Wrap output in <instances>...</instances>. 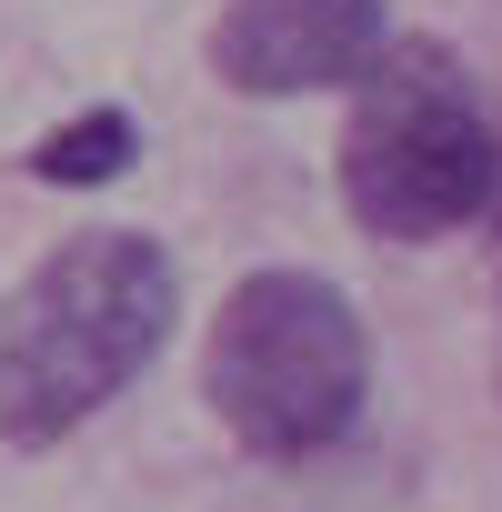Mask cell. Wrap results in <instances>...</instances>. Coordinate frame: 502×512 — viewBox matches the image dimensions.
Listing matches in <instances>:
<instances>
[{
  "label": "cell",
  "instance_id": "8992f818",
  "mask_svg": "<svg viewBox=\"0 0 502 512\" xmlns=\"http://www.w3.org/2000/svg\"><path fill=\"white\" fill-rule=\"evenodd\" d=\"M482 221H492V231H502V171H492V211H482Z\"/></svg>",
  "mask_w": 502,
  "mask_h": 512
},
{
  "label": "cell",
  "instance_id": "5b68a950",
  "mask_svg": "<svg viewBox=\"0 0 502 512\" xmlns=\"http://www.w3.org/2000/svg\"><path fill=\"white\" fill-rule=\"evenodd\" d=\"M131 161H141V121H131L121 101L71 111L61 131L31 141V181H51V191H101V181H121Z\"/></svg>",
  "mask_w": 502,
  "mask_h": 512
},
{
  "label": "cell",
  "instance_id": "7a4b0ae2",
  "mask_svg": "<svg viewBox=\"0 0 502 512\" xmlns=\"http://www.w3.org/2000/svg\"><path fill=\"white\" fill-rule=\"evenodd\" d=\"M201 392L251 462H312L372 402V332L322 272H251L211 322Z\"/></svg>",
  "mask_w": 502,
  "mask_h": 512
},
{
  "label": "cell",
  "instance_id": "3957f363",
  "mask_svg": "<svg viewBox=\"0 0 502 512\" xmlns=\"http://www.w3.org/2000/svg\"><path fill=\"white\" fill-rule=\"evenodd\" d=\"M492 171H502V141L482 121L472 71L442 41H392L352 81L342 211L372 241H442V231L482 221L492 211Z\"/></svg>",
  "mask_w": 502,
  "mask_h": 512
},
{
  "label": "cell",
  "instance_id": "277c9868",
  "mask_svg": "<svg viewBox=\"0 0 502 512\" xmlns=\"http://www.w3.org/2000/svg\"><path fill=\"white\" fill-rule=\"evenodd\" d=\"M392 51L382 0H221L201 61L241 101H302V91H352Z\"/></svg>",
  "mask_w": 502,
  "mask_h": 512
},
{
  "label": "cell",
  "instance_id": "6da1fadb",
  "mask_svg": "<svg viewBox=\"0 0 502 512\" xmlns=\"http://www.w3.org/2000/svg\"><path fill=\"white\" fill-rule=\"evenodd\" d=\"M181 272L151 231H71L41 251V272L0 302V442L51 452L71 442L101 402H121L151 352L171 342Z\"/></svg>",
  "mask_w": 502,
  "mask_h": 512
}]
</instances>
